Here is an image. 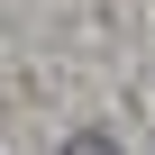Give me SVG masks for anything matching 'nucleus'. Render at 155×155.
Returning <instances> with one entry per match:
<instances>
[{
	"label": "nucleus",
	"instance_id": "f257e3e1",
	"mask_svg": "<svg viewBox=\"0 0 155 155\" xmlns=\"http://www.w3.org/2000/svg\"><path fill=\"white\" fill-rule=\"evenodd\" d=\"M64 155H119V146H110L101 128H82V137H64Z\"/></svg>",
	"mask_w": 155,
	"mask_h": 155
}]
</instances>
